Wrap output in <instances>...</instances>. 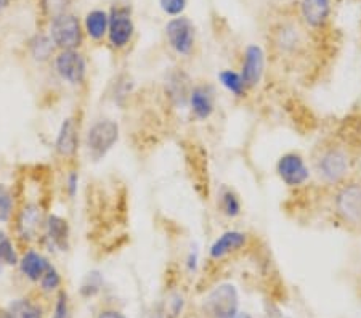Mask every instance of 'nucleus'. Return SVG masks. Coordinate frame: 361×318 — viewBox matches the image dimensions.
<instances>
[{
  "label": "nucleus",
  "mask_w": 361,
  "mask_h": 318,
  "mask_svg": "<svg viewBox=\"0 0 361 318\" xmlns=\"http://www.w3.org/2000/svg\"><path fill=\"white\" fill-rule=\"evenodd\" d=\"M119 140V126L111 119H103L90 127L87 147L93 159H102Z\"/></svg>",
  "instance_id": "obj_1"
},
{
  "label": "nucleus",
  "mask_w": 361,
  "mask_h": 318,
  "mask_svg": "<svg viewBox=\"0 0 361 318\" xmlns=\"http://www.w3.org/2000/svg\"><path fill=\"white\" fill-rule=\"evenodd\" d=\"M51 42L61 50H75L82 44V29L73 15L61 13L51 23Z\"/></svg>",
  "instance_id": "obj_2"
},
{
  "label": "nucleus",
  "mask_w": 361,
  "mask_h": 318,
  "mask_svg": "<svg viewBox=\"0 0 361 318\" xmlns=\"http://www.w3.org/2000/svg\"><path fill=\"white\" fill-rule=\"evenodd\" d=\"M238 304H240V298H238L236 288L230 283H225L209 294L206 307L215 318H230L238 312Z\"/></svg>",
  "instance_id": "obj_3"
},
{
  "label": "nucleus",
  "mask_w": 361,
  "mask_h": 318,
  "mask_svg": "<svg viewBox=\"0 0 361 318\" xmlns=\"http://www.w3.org/2000/svg\"><path fill=\"white\" fill-rule=\"evenodd\" d=\"M166 36L178 55H190L195 47V26L188 18L180 16L167 23Z\"/></svg>",
  "instance_id": "obj_4"
},
{
  "label": "nucleus",
  "mask_w": 361,
  "mask_h": 318,
  "mask_svg": "<svg viewBox=\"0 0 361 318\" xmlns=\"http://www.w3.org/2000/svg\"><path fill=\"white\" fill-rule=\"evenodd\" d=\"M133 31H135V26H133L129 8H113L108 25V36L113 47L124 49L132 40Z\"/></svg>",
  "instance_id": "obj_5"
},
{
  "label": "nucleus",
  "mask_w": 361,
  "mask_h": 318,
  "mask_svg": "<svg viewBox=\"0 0 361 318\" xmlns=\"http://www.w3.org/2000/svg\"><path fill=\"white\" fill-rule=\"evenodd\" d=\"M276 172L288 187H300L310 177V171H308L304 158L297 153L281 156L276 164Z\"/></svg>",
  "instance_id": "obj_6"
},
{
  "label": "nucleus",
  "mask_w": 361,
  "mask_h": 318,
  "mask_svg": "<svg viewBox=\"0 0 361 318\" xmlns=\"http://www.w3.org/2000/svg\"><path fill=\"white\" fill-rule=\"evenodd\" d=\"M336 207L341 217L348 224H361V185H345L336 198Z\"/></svg>",
  "instance_id": "obj_7"
},
{
  "label": "nucleus",
  "mask_w": 361,
  "mask_h": 318,
  "mask_svg": "<svg viewBox=\"0 0 361 318\" xmlns=\"http://www.w3.org/2000/svg\"><path fill=\"white\" fill-rule=\"evenodd\" d=\"M318 172L324 182H341L348 172V156L342 149H329L318 159Z\"/></svg>",
  "instance_id": "obj_8"
},
{
  "label": "nucleus",
  "mask_w": 361,
  "mask_h": 318,
  "mask_svg": "<svg viewBox=\"0 0 361 318\" xmlns=\"http://www.w3.org/2000/svg\"><path fill=\"white\" fill-rule=\"evenodd\" d=\"M265 69V54L259 45H249L244 51L243 60V71L241 78L244 80L246 89H254L257 87L264 76Z\"/></svg>",
  "instance_id": "obj_9"
},
{
  "label": "nucleus",
  "mask_w": 361,
  "mask_h": 318,
  "mask_svg": "<svg viewBox=\"0 0 361 318\" xmlns=\"http://www.w3.org/2000/svg\"><path fill=\"white\" fill-rule=\"evenodd\" d=\"M56 69L69 84H80L85 78V60L78 50H61L56 56Z\"/></svg>",
  "instance_id": "obj_10"
},
{
  "label": "nucleus",
  "mask_w": 361,
  "mask_h": 318,
  "mask_svg": "<svg viewBox=\"0 0 361 318\" xmlns=\"http://www.w3.org/2000/svg\"><path fill=\"white\" fill-rule=\"evenodd\" d=\"M244 245H246V235H244L243 231H225V233L220 235L219 238L212 243L211 250H209V256L214 260H220L230 256L231 252L240 251Z\"/></svg>",
  "instance_id": "obj_11"
},
{
  "label": "nucleus",
  "mask_w": 361,
  "mask_h": 318,
  "mask_svg": "<svg viewBox=\"0 0 361 318\" xmlns=\"http://www.w3.org/2000/svg\"><path fill=\"white\" fill-rule=\"evenodd\" d=\"M300 13L310 27H323L331 15V0H302Z\"/></svg>",
  "instance_id": "obj_12"
},
{
  "label": "nucleus",
  "mask_w": 361,
  "mask_h": 318,
  "mask_svg": "<svg viewBox=\"0 0 361 318\" xmlns=\"http://www.w3.org/2000/svg\"><path fill=\"white\" fill-rule=\"evenodd\" d=\"M190 105L191 111L197 119L206 121L211 118L215 108V97L212 87L209 85H197L190 92Z\"/></svg>",
  "instance_id": "obj_13"
},
{
  "label": "nucleus",
  "mask_w": 361,
  "mask_h": 318,
  "mask_svg": "<svg viewBox=\"0 0 361 318\" xmlns=\"http://www.w3.org/2000/svg\"><path fill=\"white\" fill-rule=\"evenodd\" d=\"M20 267L23 274H25L29 280L40 281L42 276L51 267V264L42 256V254H39L36 251H27L20 260Z\"/></svg>",
  "instance_id": "obj_14"
},
{
  "label": "nucleus",
  "mask_w": 361,
  "mask_h": 318,
  "mask_svg": "<svg viewBox=\"0 0 361 318\" xmlns=\"http://www.w3.org/2000/svg\"><path fill=\"white\" fill-rule=\"evenodd\" d=\"M56 152L65 158H71L78 152V129L74 121L69 118L61 124L60 134L56 138Z\"/></svg>",
  "instance_id": "obj_15"
},
{
  "label": "nucleus",
  "mask_w": 361,
  "mask_h": 318,
  "mask_svg": "<svg viewBox=\"0 0 361 318\" xmlns=\"http://www.w3.org/2000/svg\"><path fill=\"white\" fill-rule=\"evenodd\" d=\"M47 231H49V238L56 247L61 251H66L69 246V227L65 219L58 216H50L47 222Z\"/></svg>",
  "instance_id": "obj_16"
},
{
  "label": "nucleus",
  "mask_w": 361,
  "mask_h": 318,
  "mask_svg": "<svg viewBox=\"0 0 361 318\" xmlns=\"http://www.w3.org/2000/svg\"><path fill=\"white\" fill-rule=\"evenodd\" d=\"M108 25L109 16L103 10H93L85 18V31L95 40H100L104 37V34H108Z\"/></svg>",
  "instance_id": "obj_17"
},
{
  "label": "nucleus",
  "mask_w": 361,
  "mask_h": 318,
  "mask_svg": "<svg viewBox=\"0 0 361 318\" xmlns=\"http://www.w3.org/2000/svg\"><path fill=\"white\" fill-rule=\"evenodd\" d=\"M220 84H222L230 94L236 95V97H243L246 94V85H244V80L241 78V73L231 71V69H225L219 74Z\"/></svg>",
  "instance_id": "obj_18"
},
{
  "label": "nucleus",
  "mask_w": 361,
  "mask_h": 318,
  "mask_svg": "<svg viewBox=\"0 0 361 318\" xmlns=\"http://www.w3.org/2000/svg\"><path fill=\"white\" fill-rule=\"evenodd\" d=\"M8 312L13 315V318H42V312H40V309L27 299L13 300Z\"/></svg>",
  "instance_id": "obj_19"
},
{
  "label": "nucleus",
  "mask_w": 361,
  "mask_h": 318,
  "mask_svg": "<svg viewBox=\"0 0 361 318\" xmlns=\"http://www.w3.org/2000/svg\"><path fill=\"white\" fill-rule=\"evenodd\" d=\"M220 207L228 217H236L241 214V201L230 188H224L220 193Z\"/></svg>",
  "instance_id": "obj_20"
},
{
  "label": "nucleus",
  "mask_w": 361,
  "mask_h": 318,
  "mask_svg": "<svg viewBox=\"0 0 361 318\" xmlns=\"http://www.w3.org/2000/svg\"><path fill=\"white\" fill-rule=\"evenodd\" d=\"M0 264H5V265L18 264V256H16L13 243H11L8 235L2 230H0Z\"/></svg>",
  "instance_id": "obj_21"
},
{
  "label": "nucleus",
  "mask_w": 361,
  "mask_h": 318,
  "mask_svg": "<svg viewBox=\"0 0 361 318\" xmlns=\"http://www.w3.org/2000/svg\"><path fill=\"white\" fill-rule=\"evenodd\" d=\"M31 49H32V55L37 58V60H47L50 56L51 50V40L47 39L44 36H37L36 39L31 42Z\"/></svg>",
  "instance_id": "obj_22"
},
{
  "label": "nucleus",
  "mask_w": 361,
  "mask_h": 318,
  "mask_svg": "<svg viewBox=\"0 0 361 318\" xmlns=\"http://www.w3.org/2000/svg\"><path fill=\"white\" fill-rule=\"evenodd\" d=\"M13 209V198L5 185H0V222H7Z\"/></svg>",
  "instance_id": "obj_23"
},
{
  "label": "nucleus",
  "mask_w": 361,
  "mask_h": 318,
  "mask_svg": "<svg viewBox=\"0 0 361 318\" xmlns=\"http://www.w3.org/2000/svg\"><path fill=\"white\" fill-rule=\"evenodd\" d=\"M39 221L40 217L36 207H27V209H25V212H23V221H21V227L25 230V235L34 233L39 227Z\"/></svg>",
  "instance_id": "obj_24"
},
{
  "label": "nucleus",
  "mask_w": 361,
  "mask_h": 318,
  "mask_svg": "<svg viewBox=\"0 0 361 318\" xmlns=\"http://www.w3.org/2000/svg\"><path fill=\"white\" fill-rule=\"evenodd\" d=\"M102 288V276L98 271H92V274L87 275V279L82 285V293L85 296H93V294L98 293V289Z\"/></svg>",
  "instance_id": "obj_25"
},
{
  "label": "nucleus",
  "mask_w": 361,
  "mask_h": 318,
  "mask_svg": "<svg viewBox=\"0 0 361 318\" xmlns=\"http://www.w3.org/2000/svg\"><path fill=\"white\" fill-rule=\"evenodd\" d=\"M188 0H161V8L164 10V13L171 16H178L183 13Z\"/></svg>",
  "instance_id": "obj_26"
},
{
  "label": "nucleus",
  "mask_w": 361,
  "mask_h": 318,
  "mask_svg": "<svg viewBox=\"0 0 361 318\" xmlns=\"http://www.w3.org/2000/svg\"><path fill=\"white\" fill-rule=\"evenodd\" d=\"M61 279H60V274L55 270L54 265L49 269V271L42 276V280H40V285L45 289V291H54L58 286H60Z\"/></svg>",
  "instance_id": "obj_27"
},
{
  "label": "nucleus",
  "mask_w": 361,
  "mask_h": 318,
  "mask_svg": "<svg viewBox=\"0 0 361 318\" xmlns=\"http://www.w3.org/2000/svg\"><path fill=\"white\" fill-rule=\"evenodd\" d=\"M54 318H71V315H69L66 293H60V296H58Z\"/></svg>",
  "instance_id": "obj_28"
},
{
  "label": "nucleus",
  "mask_w": 361,
  "mask_h": 318,
  "mask_svg": "<svg viewBox=\"0 0 361 318\" xmlns=\"http://www.w3.org/2000/svg\"><path fill=\"white\" fill-rule=\"evenodd\" d=\"M78 182H79V176L75 172H73L68 178V188H69V195L74 196L75 192H78Z\"/></svg>",
  "instance_id": "obj_29"
},
{
  "label": "nucleus",
  "mask_w": 361,
  "mask_h": 318,
  "mask_svg": "<svg viewBox=\"0 0 361 318\" xmlns=\"http://www.w3.org/2000/svg\"><path fill=\"white\" fill-rule=\"evenodd\" d=\"M98 318H126L124 315L121 314V312H116V310H104L100 314Z\"/></svg>",
  "instance_id": "obj_30"
},
{
  "label": "nucleus",
  "mask_w": 361,
  "mask_h": 318,
  "mask_svg": "<svg viewBox=\"0 0 361 318\" xmlns=\"http://www.w3.org/2000/svg\"><path fill=\"white\" fill-rule=\"evenodd\" d=\"M0 318H13L8 310H0Z\"/></svg>",
  "instance_id": "obj_31"
},
{
  "label": "nucleus",
  "mask_w": 361,
  "mask_h": 318,
  "mask_svg": "<svg viewBox=\"0 0 361 318\" xmlns=\"http://www.w3.org/2000/svg\"><path fill=\"white\" fill-rule=\"evenodd\" d=\"M230 318H252V317L247 315V314H240V312H236V314L233 315V317H230Z\"/></svg>",
  "instance_id": "obj_32"
},
{
  "label": "nucleus",
  "mask_w": 361,
  "mask_h": 318,
  "mask_svg": "<svg viewBox=\"0 0 361 318\" xmlns=\"http://www.w3.org/2000/svg\"><path fill=\"white\" fill-rule=\"evenodd\" d=\"M7 4H8V0H0V10H2Z\"/></svg>",
  "instance_id": "obj_33"
}]
</instances>
